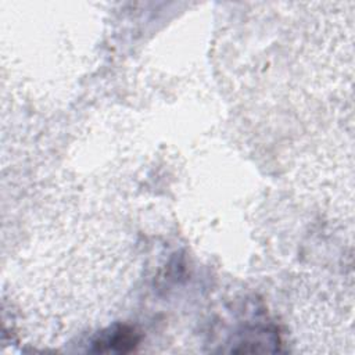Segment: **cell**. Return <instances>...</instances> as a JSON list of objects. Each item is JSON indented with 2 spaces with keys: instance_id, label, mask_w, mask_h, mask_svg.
Returning a JSON list of instances; mask_svg holds the SVG:
<instances>
[{
  "instance_id": "6da1fadb",
  "label": "cell",
  "mask_w": 355,
  "mask_h": 355,
  "mask_svg": "<svg viewBox=\"0 0 355 355\" xmlns=\"http://www.w3.org/2000/svg\"><path fill=\"white\" fill-rule=\"evenodd\" d=\"M137 343L135 331L128 326H118L110 333H103L101 337L94 343L96 351H118L125 352Z\"/></svg>"
}]
</instances>
